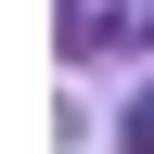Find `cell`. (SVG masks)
<instances>
[{
  "mask_svg": "<svg viewBox=\"0 0 154 154\" xmlns=\"http://www.w3.org/2000/svg\"><path fill=\"white\" fill-rule=\"evenodd\" d=\"M128 154H154V90H141V103H128Z\"/></svg>",
  "mask_w": 154,
  "mask_h": 154,
  "instance_id": "1",
  "label": "cell"
}]
</instances>
